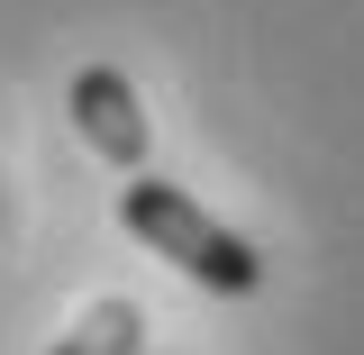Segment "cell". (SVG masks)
<instances>
[{
  "mask_svg": "<svg viewBox=\"0 0 364 355\" xmlns=\"http://www.w3.org/2000/svg\"><path fill=\"white\" fill-rule=\"evenodd\" d=\"M119 228H128L136 246H155L173 273H191L200 292H228V301H246L255 282H264V255L237 237V228H219L182 182H146L136 174L128 191H119Z\"/></svg>",
  "mask_w": 364,
  "mask_h": 355,
  "instance_id": "1",
  "label": "cell"
},
{
  "mask_svg": "<svg viewBox=\"0 0 364 355\" xmlns=\"http://www.w3.org/2000/svg\"><path fill=\"white\" fill-rule=\"evenodd\" d=\"M64 110H73V128H82V146L100 155V164L146 174V146H155V128H146L136 83L119 73V64H82V73H73V91H64Z\"/></svg>",
  "mask_w": 364,
  "mask_h": 355,
  "instance_id": "2",
  "label": "cell"
},
{
  "mask_svg": "<svg viewBox=\"0 0 364 355\" xmlns=\"http://www.w3.org/2000/svg\"><path fill=\"white\" fill-rule=\"evenodd\" d=\"M55 355H146V310L136 301H100L82 328H64Z\"/></svg>",
  "mask_w": 364,
  "mask_h": 355,
  "instance_id": "3",
  "label": "cell"
}]
</instances>
